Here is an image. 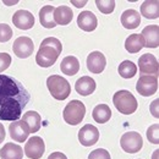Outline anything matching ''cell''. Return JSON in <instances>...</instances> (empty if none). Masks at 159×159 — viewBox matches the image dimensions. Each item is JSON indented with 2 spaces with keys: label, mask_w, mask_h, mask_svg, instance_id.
<instances>
[{
  "label": "cell",
  "mask_w": 159,
  "mask_h": 159,
  "mask_svg": "<svg viewBox=\"0 0 159 159\" xmlns=\"http://www.w3.org/2000/svg\"><path fill=\"white\" fill-rule=\"evenodd\" d=\"M30 99L28 91L20 81L0 74V120H19Z\"/></svg>",
  "instance_id": "obj_1"
},
{
  "label": "cell",
  "mask_w": 159,
  "mask_h": 159,
  "mask_svg": "<svg viewBox=\"0 0 159 159\" xmlns=\"http://www.w3.org/2000/svg\"><path fill=\"white\" fill-rule=\"evenodd\" d=\"M62 52L61 42L55 37H48L42 40L39 50L36 55V62L40 67L53 66Z\"/></svg>",
  "instance_id": "obj_2"
},
{
  "label": "cell",
  "mask_w": 159,
  "mask_h": 159,
  "mask_svg": "<svg viewBox=\"0 0 159 159\" xmlns=\"http://www.w3.org/2000/svg\"><path fill=\"white\" fill-rule=\"evenodd\" d=\"M113 103L120 113L125 115L134 114L139 107V103H137V99L135 98V96L126 89L118 91L113 97Z\"/></svg>",
  "instance_id": "obj_3"
},
{
  "label": "cell",
  "mask_w": 159,
  "mask_h": 159,
  "mask_svg": "<svg viewBox=\"0 0 159 159\" xmlns=\"http://www.w3.org/2000/svg\"><path fill=\"white\" fill-rule=\"evenodd\" d=\"M47 87L53 98L58 100H65L71 93V86L69 81L59 75H52L47 79Z\"/></svg>",
  "instance_id": "obj_4"
},
{
  "label": "cell",
  "mask_w": 159,
  "mask_h": 159,
  "mask_svg": "<svg viewBox=\"0 0 159 159\" xmlns=\"http://www.w3.org/2000/svg\"><path fill=\"white\" fill-rule=\"evenodd\" d=\"M86 115V107L81 100L74 99L69 102V104L65 107L62 116L64 120L69 124V125H79L80 122L83 120Z\"/></svg>",
  "instance_id": "obj_5"
},
{
  "label": "cell",
  "mask_w": 159,
  "mask_h": 159,
  "mask_svg": "<svg viewBox=\"0 0 159 159\" xmlns=\"http://www.w3.org/2000/svg\"><path fill=\"white\" fill-rule=\"evenodd\" d=\"M121 148L127 153H137L143 146L142 136L136 131H129L124 134L120 139Z\"/></svg>",
  "instance_id": "obj_6"
},
{
  "label": "cell",
  "mask_w": 159,
  "mask_h": 159,
  "mask_svg": "<svg viewBox=\"0 0 159 159\" xmlns=\"http://www.w3.org/2000/svg\"><path fill=\"white\" fill-rule=\"evenodd\" d=\"M136 89L143 97L153 96L158 91V77L149 76V75L139 76V81L136 83Z\"/></svg>",
  "instance_id": "obj_7"
},
{
  "label": "cell",
  "mask_w": 159,
  "mask_h": 159,
  "mask_svg": "<svg viewBox=\"0 0 159 159\" xmlns=\"http://www.w3.org/2000/svg\"><path fill=\"white\" fill-rule=\"evenodd\" d=\"M139 70L141 76L149 75L158 77V60L152 54H143L139 59Z\"/></svg>",
  "instance_id": "obj_8"
},
{
  "label": "cell",
  "mask_w": 159,
  "mask_h": 159,
  "mask_svg": "<svg viewBox=\"0 0 159 159\" xmlns=\"http://www.w3.org/2000/svg\"><path fill=\"white\" fill-rule=\"evenodd\" d=\"M23 151L30 159L42 158V156L44 154V151H45L44 141L38 136H33L26 142Z\"/></svg>",
  "instance_id": "obj_9"
},
{
  "label": "cell",
  "mask_w": 159,
  "mask_h": 159,
  "mask_svg": "<svg viewBox=\"0 0 159 159\" xmlns=\"http://www.w3.org/2000/svg\"><path fill=\"white\" fill-rule=\"evenodd\" d=\"M98 139H99V130L91 124L84 125L79 131V141L84 147H91L96 144Z\"/></svg>",
  "instance_id": "obj_10"
},
{
  "label": "cell",
  "mask_w": 159,
  "mask_h": 159,
  "mask_svg": "<svg viewBox=\"0 0 159 159\" xmlns=\"http://www.w3.org/2000/svg\"><path fill=\"white\" fill-rule=\"evenodd\" d=\"M12 50H14L16 57H19L21 59H26V58L31 57L33 50H34L33 40L30 37H19L14 42Z\"/></svg>",
  "instance_id": "obj_11"
},
{
  "label": "cell",
  "mask_w": 159,
  "mask_h": 159,
  "mask_svg": "<svg viewBox=\"0 0 159 159\" xmlns=\"http://www.w3.org/2000/svg\"><path fill=\"white\" fill-rule=\"evenodd\" d=\"M107 66V59L103 53L100 52H92L87 57V69L93 74H100L104 71Z\"/></svg>",
  "instance_id": "obj_12"
},
{
  "label": "cell",
  "mask_w": 159,
  "mask_h": 159,
  "mask_svg": "<svg viewBox=\"0 0 159 159\" xmlns=\"http://www.w3.org/2000/svg\"><path fill=\"white\" fill-rule=\"evenodd\" d=\"M9 131H10V137L14 141L19 142V143L25 142L26 139H28V136H30V130H28L27 125L22 120L12 121L10 124Z\"/></svg>",
  "instance_id": "obj_13"
},
{
  "label": "cell",
  "mask_w": 159,
  "mask_h": 159,
  "mask_svg": "<svg viewBox=\"0 0 159 159\" xmlns=\"http://www.w3.org/2000/svg\"><path fill=\"white\" fill-rule=\"evenodd\" d=\"M12 23L23 31H27L33 27L34 25V16L27 10H17L12 16Z\"/></svg>",
  "instance_id": "obj_14"
},
{
  "label": "cell",
  "mask_w": 159,
  "mask_h": 159,
  "mask_svg": "<svg viewBox=\"0 0 159 159\" xmlns=\"http://www.w3.org/2000/svg\"><path fill=\"white\" fill-rule=\"evenodd\" d=\"M77 26L84 32H93L98 26V20L93 12L82 11L77 17Z\"/></svg>",
  "instance_id": "obj_15"
},
{
  "label": "cell",
  "mask_w": 159,
  "mask_h": 159,
  "mask_svg": "<svg viewBox=\"0 0 159 159\" xmlns=\"http://www.w3.org/2000/svg\"><path fill=\"white\" fill-rule=\"evenodd\" d=\"M141 36L144 40V47L157 48L159 45V27L158 25H151L143 28Z\"/></svg>",
  "instance_id": "obj_16"
},
{
  "label": "cell",
  "mask_w": 159,
  "mask_h": 159,
  "mask_svg": "<svg viewBox=\"0 0 159 159\" xmlns=\"http://www.w3.org/2000/svg\"><path fill=\"white\" fill-rule=\"evenodd\" d=\"M121 23L127 30H135L141 25V15L134 9L125 10L121 15Z\"/></svg>",
  "instance_id": "obj_17"
},
{
  "label": "cell",
  "mask_w": 159,
  "mask_h": 159,
  "mask_svg": "<svg viewBox=\"0 0 159 159\" xmlns=\"http://www.w3.org/2000/svg\"><path fill=\"white\" fill-rule=\"evenodd\" d=\"M75 89L81 96H89L96 91V81L92 77L82 76L75 83Z\"/></svg>",
  "instance_id": "obj_18"
},
{
  "label": "cell",
  "mask_w": 159,
  "mask_h": 159,
  "mask_svg": "<svg viewBox=\"0 0 159 159\" xmlns=\"http://www.w3.org/2000/svg\"><path fill=\"white\" fill-rule=\"evenodd\" d=\"M55 7L53 5H45L39 10V22L44 28H54L57 26L54 21Z\"/></svg>",
  "instance_id": "obj_19"
},
{
  "label": "cell",
  "mask_w": 159,
  "mask_h": 159,
  "mask_svg": "<svg viewBox=\"0 0 159 159\" xmlns=\"http://www.w3.org/2000/svg\"><path fill=\"white\" fill-rule=\"evenodd\" d=\"M74 17V12L72 10L66 6V5H60L58 7H55V11H54V21L57 25L60 26H66L69 25Z\"/></svg>",
  "instance_id": "obj_20"
},
{
  "label": "cell",
  "mask_w": 159,
  "mask_h": 159,
  "mask_svg": "<svg viewBox=\"0 0 159 159\" xmlns=\"http://www.w3.org/2000/svg\"><path fill=\"white\" fill-rule=\"evenodd\" d=\"M23 149L16 143H6L0 149V158L1 159H22Z\"/></svg>",
  "instance_id": "obj_21"
},
{
  "label": "cell",
  "mask_w": 159,
  "mask_h": 159,
  "mask_svg": "<svg viewBox=\"0 0 159 159\" xmlns=\"http://www.w3.org/2000/svg\"><path fill=\"white\" fill-rule=\"evenodd\" d=\"M141 15L146 19L153 20L159 16V2L157 0H146L141 5Z\"/></svg>",
  "instance_id": "obj_22"
},
{
  "label": "cell",
  "mask_w": 159,
  "mask_h": 159,
  "mask_svg": "<svg viewBox=\"0 0 159 159\" xmlns=\"http://www.w3.org/2000/svg\"><path fill=\"white\" fill-rule=\"evenodd\" d=\"M60 70L62 71V74L67 75V76H74L79 72L80 70V61L75 57H66L64 58L61 64H60Z\"/></svg>",
  "instance_id": "obj_23"
},
{
  "label": "cell",
  "mask_w": 159,
  "mask_h": 159,
  "mask_svg": "<svg viewBox=\"0 0 159 159\" xmlns=\"http://www.w3.org/2000/svg\"><path fill=\"white\" fill-rule=\"evenodd\" d=\"M22 121L27 125L28 130H30V134H34L37 132L40 129V121L42 118L37 111H33V110H30L27 111L23 116H22Z\"/></svg>",
  "instance_id": "obj_24"
},
{
  "label": "cell",
  "mask_w": 159,
  "mask_h": 159,
  "mask_svg": "<svg viewBox=\"0 0 159 159\" xmlns=\"http://www.w3.org/2000/svg\"><path fill=\"white\" fill-rule=\"evenodd\" d=\"M144 47V40L143 37L141 34L137 33H134L131 36H129L126 40H125V48L129 53L131 54H135V53H139V50Z\"/></svg>",
  "instance_id": "obj_25"
},
{
  "label": "cell",
  "mask_w": 159,
  "mask_h": 159,
  "mask_svg": "<svg viewBox=\"0 0 159 159\" xmlns=\"http://www.w3.org/2000/svg\"><path fill=\"white\" fill-rule=\"evenodd\" d=\"M92 116H93V120L96 122L105 124L111 118V109L107 104H99V105L94 107V109L92 111Z\"/></svg>",
  "instance_id": "obj_26"
},
{
  "label": "cell",
  "mask_w": 159,
  "mask_h": 159,
  "mask_svg": "<svg viewBox=\"0 0 159 159\" xmlns=\"http://www.w3.org/2000/svg\"><path fill=\"white\" fill-rule=\"evenodd\" d=\"M119 75L122 79H132L137 74V66L130 60H125L119 65Z\"/></svg>",
  "instance_id": "obj_27"
},
{
  "label": "cell",
  "mask_w": 159,
  "mask_h": 159,
  "mask_svg": "<svg viewBox=\"0 0 159 159\" xmlns=\"http://www.w3.org/2000/svg\"><path fill=\"white\" fill-rule=\"evenodd\" d=\"M96 5H97V7H98L100 12L105 14V15L111 14L115 9V1L114 0H97Z\"/></svg>",
  "instance_id": "obj_28"
},
{
  "label": "cell",
  "mask_w": 159,
  "mask_h": 159,
  "mask_svg": "<svg viewBox=\"0 0 159 159\" xmlns=\"http://www.w3.org/2000/svg\"><path fill=\"white\" fill-rule=\"evenodd\" d=\"M14 32L11 30V27L6 23H0V42L1 43H5V42H9L11 39Z\"/></svg>",
  "instance_id": "obj_29"
},
{
  "label": "cell",
  "mask_w": 159,
  "mask_h": 159,
  "mask_svg": "<svg viewBox=\"0 0 159 159\" xmlns=\"http://www.w3.org/2000/svg\"><path fill=\"white\" fill-rule=\"evenodd\" d=\"M158 130H159V125L158 124H153L148 127L147 130V139L151 143H154V144H158L159 143V136H158Z\"/></svg>",
  "instance_id": "obj_30"
},
{
  "label": "cell",
  "mask_w": 159,
  "mask_h": 159,
  "mask_svg": "<svg viewBox=\"0 0 159 159\" xmlns=\"http://www.w3.org/2000/svg\"><path fill=\"white\" fill-rule=\"evenodd\" d=\"M88 159H111L110 158V154L107 149H103V148H98V149H94L89 153Z\"/></svg>",
  "instance_id": "obj_31"
},
{
  "label": "cell",
  "mask_w": 159,
  "mask_h": 159,
  "mask_svg": "<svg viewBox=\"0 0 159 159\" xmlns=\"http://www.w3.org/2000/svg\"><path fill=\"white\" fill-rule=\"evenodd\" d=\"M11 57L7 53H0V74L11 65Z\"/></svg>",
  "instance_id": "obj_32"
},
{
  "label": "cell",
  "mask_w": 159,
  "mask_h": 159,
  "mask_svg": "<svg viewBox=\"0 0 159 159\" xmlns=\"http://www.w3.org/2000/svg\"><path fill=\"white\" fill-rule=\"evenodd\" d=\"M158 103H159V99H156L152 104H151V113H152V115L154 116V118H159V114H158Z\"/></svg>",
  "instance_id": "obj_33"
},
{
  "label": "cell",
  "mask_w": 159,
  "mask_h": 159,
  "mask_svg": "<svg viewBox=\"0 0 159 159\" xmlns=\"http://www.w3.org/2000/svg\"><path fill=\"white\" fill-rule=\"evenodd\" d=\"M48 159H67V157L61 152H54V153L49 154Z\"/></svg>",
  "instance_id": "obj_34"
},
{
  "label": "cell",
  "mask_w": 159,
  "mask_h": 159,
  "mask_svg": "<svg viewBox=\"0 0 159 159\" xmlns=\"http://www.w3.org/2000/svg\"><path fill=\"white\" fill-rule=\"evenodd\" d=\"M4 139H5V127H4V125L0 122V143H1Z\"/></svg>",
  "instance_id": "obj_35"
},
{
  "label": "cell",
  "mask_w": 159,
  "mask_h": 159,
  "mask_svg": "<svg viewBox=\"0 0 159 159\" xmlns=\"http://www.w3.org/2000/svg\"><path fill=\"white\" fill-rule=\"evenodd\" d=\"M71 2H72V5H75L76 7H82V6H84V5L87 4V1H84V0H83V1H76V0H72Z\"/></svg>",
  "instance_id": "obj_36"
},
{
  "label": "cell",
  "mask_w": 159,
  "mask_h": 159,
  "mask_svg": "<svg viewBox=\"0 0 159 159\" xmlns=\"http://www.w3.org/2000/svg\"><path fill=\"white\" fill-rule=\"evenodd\" d=\"M4 4L5 5H15V4H17V1H4Z\"/></svg>",
  "instance_id": "obj_37"
},
{
  "label": "cell",
  "mask_w": 159,
  "mask_h": 159,
  "mask_svg": "<svg viewBox=\"0 0 159 159\" xmlns=\"http://www.w3.org/2000/svg\"><path fill=\"white\" fill-rule=\"evenodd\" d=\"M153 159H158V149L153 153Z\"/></svg>",
  "instance_id": "obj_38"
}]
</instances>
